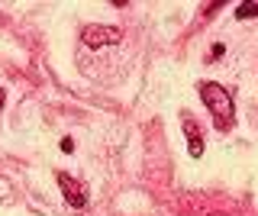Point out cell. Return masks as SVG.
<instances>
[{
    "mask_svg": "<svg viewBox=\"0 0 258 216\" xmlns=\"http://www.w3.org/2000/svg\"><path fill=\"white\" fill-rule=\"evenodd\" d=\"M200 97H204L207 110L213 113V119H216L220 129H229V126L236 123V107H232V97H229V91H226L223 84L200 81Z\"/></svg>",
    "mask_w": 258,
    "mask_h": 216,
    "instance_id": "6da1fadb",
    "label": "cell"
},
{
    "mask_svg": "<svg viewBox=\"0 0 258 216\" xmlns=\"http://www.w3.org/2000/svg\"><path fill=\"white\" fill-rule=\"evenodd\" d=\"M81 42L87 49H110V45L123 42V29L119 26H103V23H91L81 29Z\"/></svg>",
    "mask_w": 258,
    "mask_h": 216,
    "instance_id": "7a4b0ae2",
    "label": "cell"
},
{
    "mask_svg": "<svg viewBox=\"0 0 258 216\" xmlns=\"http://www.w3.org/2000/svg\"><path fill=\"white\" fill-rule=\"evenodd\" d=\"M55 178H58V187H61L64 200H68V206H75V210H84V206H87V194H84V190H81V187H78V184L71 181L64 171H58Z\"/></svg>",
    "mask_w": 258,
    "mask_h": 216,
    "instance_id": "3957f363",
    "label": "cell"
},
{
    "mask_svg": "<svg viewBox=\"0 0 258 216\" xmlns=\"http://www.w3.org/2000/svg\"><path fill=\"white\" fill-rule=\"evenodd\" d=\"M181 119H184V132H187V152L194 158H200L204 155V139H200V132H197V123H194L190 113H181Z\"/></svg>",
    "mask_w": 258,
    "mask_h": 216,
    "instance_id": "277c9868",
    "label": "cell"
},
{
    "mask_svg": "<svg viewBox=\"0 0 258 216\" xmlns=\"http://www.w3.org/2000/svg\"><path fill=\"white\" fill-rule=\"evenodd\" d=\"M258 17V0H245V4L236 7V20L245 23V20H255Z\"/></svg>",
    "mask_w": 258,
    "mask_h": 216,
    "instance_id": "5b68a950",
    "label": "cell"
},
{
    "mask_svg": "<svg viewBox=\"0 0 258 216\" xmlns=\"http://www.w3.org/2000/svg\"><path fill=\"white\" fill-rule=\"evenodd\" d=\"M210 55H213V58H223V55H226V45H223V42H216V45H213V52H210Z\"/></svg>",
    "mask_w": 258,
    "mask_h": 216,
    "instance_id": "8992f818",
    "label": "cell"
},
{
    "mask_svg": "<svg viewBox=\"0 0 258 216\" xmlns=\"http://www.w3.org/2000/svg\"><path fill=\"white\" fill-rule=\"evenodd\" d=\"M4 100H7V94H4V91H0V107H4Z\"/></svg>",
    "mask_w": 258,
    "mask_h": 216,
    "instance_id": "52a82bcc",
    "label": "cell"
}]
</instances>
